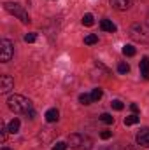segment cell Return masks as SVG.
<instances>
[{
    "instance_id": "22",
    "label": "cell",
    "mask_w": 149,
    "mask_h": 150,
    "mask_svg": "<svg viewBox=\"0 0 149 150\" xmlns=\"http://www.w3.org/2000/svg\"><path fill=\"white\" fill-rule=\"evenodd\" d=\"M111 105H112V108H114V110H123V108H125L123 101H119V100H114Z\"/></svg>"
},
{
    "instance_id": "7",
    "label": "cell",
    "mask_w": 149,
    "mask_h": 150,
    "mask_svg": "<svg viewBox=\"0 0 149 150\" xmlns=\"http://www.w3.org/2000/svg\"><path fill=\"white\" fill-rule=\"evenodd\" d=\"M111 5L116 11H128L132 5H133V0H111Z\"/></svg>"
},
{
    "instance_id": "25",
    "label": "cell",
    "mask_w": 149,
    "mask_h": 150,
    "mask_svg": "<svg viewBox=\"0 0 149 150\" xmlns=\"http://www.w3.org/2000/svg\"><path fill=\"white\" fill-rule=\"evenodd\" d=\"M7 131H9V129H5V126L2 124V126H0V140H2V142H5V136H7Z\"/></svg>"
},
{
    "instance_id": "17",
    "label": "cell",
    "mask_w": 149,
    "mask_h": 150,
    "mask_svg": "<svg viewBox=\"0 0 149 150\" xmlns=\"http://www.w3.org/2000/svg\"><path fill=\"white\" fill-rule=\"evenodd\" d=\"M93 19H95L93 14H84V16H82V25H84V26H91V25L95 23Z\"/></svg>"
},
{
    "instance_id": "19",
    "label": "cell",
    "mask_w": 149,
    "mask_h": 150,
    "mask_svg": "<svg viewBox=\"0 0 149 150\" xmlns=\"http://www.w3.org/2000/svg\"><path fill=\"white\" fill-rule=\"evenodd\" d=\"M123 54L125 56H135V47L133 45H125L123 47Z\"/></svg>"
},
{
    "instance_id": "15",
    "label": "cell",
    "mask_w": 149,
    "mask_h": 150,
    "mask_svg": "<svg viewBox=\"0 0 149 150\" xmlns=\"http://www.w3.org/2000/svg\"><path fill=\"white\" fill-rule=\"evenodd\" d=\"M79 101H81L82 105H90V103H93V98H91V94H86V93H82V94L79 96Z\"/></svg>"
},
{
    "instance_id": "14",
    "label": "cell",
    "mask_w": 149,
    "mask_h": 150,
    "mask_svg": "<svg viewBox=\"0 0 149 150\" xmlns=\"http://www.w3.org/2000/svg\"><path fill=\"white\" fill-rule=\"evenodd\" d=\"M102 96H104V91H102L100 87H97V89H93V93H91V98H93V103H95V101H98V100H102Z\"/></svg>"
},
{
    "instance_id": "3",
    "label": "cell",
    "mask_w": 149,
    "mask_h": 150,
    "mask_svg": "<svg viewBox=\"0 0 149 150\" xmlns=\"http://www.w3.org/2000/svg\"><path fill=\"white\" fill-rule=\"evenodd\" d=\"M4 7H5V11L9 12V14H12V16H16L21 23H25V25H28L32 19H30V16H28V12L19 5V4H14V2H5L4 4Z\"/></svg>"
},
{
    "instance_id": "1",
    "label": "cell",
    "mask_w": 149,
    "mask_h": 150,
    "mask_svg": "<svg viewBox=\"0 0 149 150\" xmlns=\"http://www.w3.org/2000/svg\"><path fill=\"white\" fill-rule=\"evenodd\" d=\"M7 107H9V110H12L14 113H28L30 110H34V108H32V101H30L28 98L21 96V94H12V96H9Z\"/></svg>"
},
{
    "instance_id": "6",
    "label": "cell",
    "mask_w": 149,
    "mask_h": 150,
    "mask_svg": "<svg viewBox=\"0 0 149 150\" xmlns=\"http://www.w3.org/2000/svg\"><path fill=\"white\" fill-rule=\"evenodd\" d=\"M135 140H137V145H140V147H149V127H142V129L137 133Z\"/></svg>"
},
{
    "instance_id": "29",
    "label": "cell",
    "mask_w": 149,
    "mask_h": 150,
    "mask_svg": "<svg viewBox=\"0 0 149 150\" xmlns=\"http://www.w3.org/2000/svg\"><path fill=\"white\" fill-rule=\"evenodd\" d=\"M2 150H11V149H2Z\"/></svg>"
},
{
    "instance_id": "20",
    "label": "cell",
    "mask_w": 149,
    "mask_h": 150,
    "mask_svg": "<svg viewBox=\"0 0 149 150\" xmlns=\"http://www.w3.org/2000/svg\"><path fill=\"white\" fill-rule=\"evenodd\" d=\"M117 72H119V74H128V72H130V65H128V63H119V65H117Z\"/></svg>"
},
{
    "instance_id": "11",
    "label": "cell",
    "mask_w": 149,
    "mask_h": 150,
    "mask_svg": "<svg viewBox=\"0 0 149 150\" xmlns=\"http://www.w3.org/2000/svg\"><path fill=\"white\" fill-rule=\"evenodd\" d=\"M44 117H46V120H47V122H56V120L60 119V112H58L56 108H49V110L46 112Z\"/></svg>"
},
{
    "instance_id": "16",
    "label": "cell",
    "mask_w": 149,
    "mask_h": 150,
    "mask_svg": "<svg viewBox=\"0 0 149 150\" xmlns=\"http://www.w3.org/2000/svg\"><path fill=\"white\" fill-rule=\"evenodd\" d=\"M139 122V117L133 113V115H128V117H125V126H133V124H137Z\"/></svg>"
},
{
    "instance_id": "2",
    "label": "cell",
    "mask_w": 149,
    "mask_h": 150,
    "mask_svg": "<svg viewBox=\"0 0 149 150\" xmlns=\"http://www.w3.org/2000/svg\"><path fill=\"white\" fill-rule=\"evenodd\" d=\"M132 40L139 44H149V25L146 23H133L128 30Z\"/></svg>"
},
{
    "instance_id": "21",
    "label": "cell",
    "mask_w": 149,
    "mask_h": 150,
    "mask_svg": "<svg viewBox=\"0 0 149 150\" xmlns=\"http://www.w3.org/2000/svg\"><path fill=\"white\" fill-rule=\"evenodd\" d=\"M90 149H91V140L84 136V142H82V145H81V149L79 150H90Z\"/></svg>"
},
{
    "instance_id": "10",
    "label": "cell",
    "mask_w": 149,
    "mask_h": 150,
    "mask_svg": "<svg viewBox=\"0 0 149 150\" xmlns=\"http://www.w3.org/2000/svg\"><path fill=\"white\" fill-rule=\"evenodd\" d=\"M100 28H102L104 32H109V33H114V32H116V25L112 23L111 19H102V21H100Z\"/></svg>"
},
{
    "instance_id": "9",
    "label": "cell",
    "mask_w": 149,
    "mask_h": 150,
    "mask_svg": "<svg viewBox=\"0 0 149 150\" xmlns=\"http://www.w3.org/2000/svg\"><path fill=\"white\" fill-rule=\"evenodd\" d=\"M140 75L149 80V58L148 56H144L142 59H140Z\"/></svg>"
},
{
    "instance_id": "12",
    "label": "cell",
    "mask_w": 149,
    "mask_h": 150,
    "mask_svg": "<svg viewBox=\"0 0 149 150\" xmlns=\"http://www.w3.org/2000/svg\"><path fill=\"white\" fill-rule=\"evenodd\" d=\"M19 126H21V124H19V119H16V117H14V119L9 122L7 129H9V133H11V134H16V133L19 131Z\"/></svg>"
},
{
    "instance_id": "27",
    "label": "cell",
    "mask_w": 149,
    "mask_h": 150,
    "mask_svg": "<svg viewBox=\"0 0 149 150\" xmlns=\"http://www.w3.org/2000/svg\"><path fill=\"white\" fill-rule=\"evenodd\" d=\"M130 108H132V112H133V113H137V112H139V107H137L135 103H132V105H130Z\"/></svg>"
},
{
    "instance_id": "5",
    "label": "cell",
    "mask_w": 149,
    "mask_h": 150,
    "mask_svg": "<svg viewBox=\"0 0 149 150\" xmlns=\"http://www.w3.org/2000/svg\"><path fill=\"white\" fill-rule=\"evenodd\" d=\"M12 89H14V79L11 75H2L0 77V93L2 94H7Z\"/></svg>"
},
{
    "instance_id": "4",
    "label": "cell",
    "mask_w": 149,
    "mask_h": 150,
    "mask_svg": "<svg viewBox=\"0 0 149 150\" xmlns=\"http://www.w3.org/2000/svg\"><path fill=\"white\" fill-rule=\"evenodd\" d=\"M12 56H14V44L7 38H2L0 40V61L7 63V61H11Z\"/></svg>"
},
{
    "instance_id": "23",
    "label": "cell",
    "mask_w": 149,
    "mask_h": 150,
    "mask_svg": "<svg viewBox=\"0 0 149 150\" xmlns=\"http://www.w3.org/2000/svg\"><path fill=\"white\" fill-rule=\"evenodd\" d=\"M37 40V35L35 33H27L25 35V42H28V44H32V42H35Z\"/></svg>"
},
{
    "instance_id": "24",
    "label": "cell",
    "mask_w": 149,
    "mask_h": 150,
    "mask_svg": "<svg viewBox=\"0 0 149 150\" xmlns=\"http://www.w3.org/2000/svg\"><path fill=\"white\" fill-rule=\"evenodd\" d=\"M53 150H67V143H63V142H56L54 147H53Z\"/></svg>"
},
{
    "instance_id": "28",
    "label": "cell",
    "mask_w": 149,
    "mask_h": 150,
    "mask_svg": "<svg viewBox=\"0 0 149 150\" xmlns=\"http://www.w3.org/2000/svg\"><path fill=\"white\" fill-rule=\"evenodd\" d=\"M125 150H140L139 147H135V145H126V149Z\"/></svg>"
},
{
    "instance_id": "13",
    "label": "cell",
    "mask_w": 149,
    "mask_h": 150,
    "mask_svg": "<svg viewBox=\"0 0 149 150\" xmlns=\"http://www.w3.org/2000/svg\"><path fill=\"white\" fill-rule=\"evenodd\" d=\"M97 42H98V35H95V33H90V35L84 37V44H86V45H93V44H97Z\"/></svg>"
},
{
    "instance_id": "8",
    "label": "cell",
    "mask_w": 149,
    "mask_h": 150,
    "mask_svg": "<svg viewBox=\"0 0 149 150\" xmlns=\"http://www.w3.org/2000/svg\"><path fill=\"white\" fill-rule=\"evenodd\" d=\"M82 142H84V136L82 134H69V145L72 147V149H81V145H82Z\"/></svg>"
},
{
    "instance_id": "26",
    "label": "cell",
    "mask_w": 149,
    "mask_h": 150,
    "mask_svg": "<svg viewBox=\"0 0 149 150\" xmlns=\"http://www.w3.org/2000/svg\"><path fill=\"white\" fill-rule=\"evenodd\" d=\"M100 136H102V140H109V138L112 136V133L105 129V131H102V133H100Z\"/></svg>"
},
{
    "instance_id": "18",
    "label": "cell",
    "mask_w": 149,
    "mask_h": 150,
    "mask_svg": "<svg viewBox=\"0 0 149 150\" xmlns=\"http://www.w3.org/2000/svg\"><path fill=\"white\" fill-rule=\"evenodd\" d=\"M100 120L105 122V124H114V117H112L111 113H102L100 115Z\"/></svg>"
}]
</instances>
